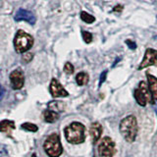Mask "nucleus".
Masks as SVG:
<instances>
[{
    "mask_svg": "<svg viewBox=\"0 0 157 157\" xmlns=\"http://www.w3.org/2000/svg\"><path fill=\"white\" fill-rule=\"evenodd\" d=\"M120 132L128 142H134L137 135V122L135 116H127L120 123Z\"/></svg>",
    "mask_w": 157,
    "mask_h": 157,
    "instance_id": "obj_2",
    "label": "nucleus"
},
{
    "mask_svg": "<svg viewBox=\"0 0 157 157\" xmlns=\"http://www.w3.org/2000/svg\"><path fill=\"white\" fill-rule=\"evenodd\" d=\"M14 20L16 22H22V21L28 22L31 25H34L36 22V16H34V14L32 13L31 11H28V10L23 9V8H20L16 12Z\"/></svg>",
    "mask_w": 157,
    "mask_h": 157,
    "instance_id": "obj_9",
    "label": "nucleus"
},
{
    "mask_svg": "<svg viewBox=\"0 0 157 157\" xmlns=\"http://www.w3.org/2000/svg\"><path fill=\"white\" fill-rule=\"evenodd\" d=\"M154 38H155V39H157V36H154Z\"/></svg>",
    "mask_w": 157,
    "mask_h": 157,
    "instance_id": "obj_26",
    "label": "nucleus"
},
{
    "mask_svg": "<svg viewBox=\"0 0 157 157\" xmlns=\"http://www.w3.org/2000/svg\"><path fill=\"white\" fill-rule=\"evenodd\" d=\"M134 95H135L136 102L142 107H144L147 104V102L152 103L148 88H147V86L144 82H140L139 83V86L136 88Z\"/></svg>",
    "mask_w": 157,
    "mask_h": 157,
    "instance_id": "obj_6",
    "label": "nucleus"
},
{
    "mask_svg": "<svg viewBox=\"0 0 157 157\" xmlns=\"http://www.w3.org/2000/svg\"><path fill=\"white\" fill-rule=\"evenodd\" d=\"M106 77H107V70L103 71V72L101 73L100 78H99V86H101L102 83L105 82V80H106Z\"/></svg>",
    "mask_w": 157,
    "mask_h": 157,
    "instance_id": "obj_21",
    "label": "nucleus"
},
{
    "mask_svg": "<svg viewBox=\"0 0 157 157\" xmlns=\"http://www.w3.org/2000/svg\"><path fill=\"white\" fill-rule=\"evenodd\" d=\"M82 36L83 41L86 43H90L92 41V34L90 32L82 31Z\"/></svg>",
    "mask_w": 157,
    "mask_h": 157,
    "instance_id": "obj_19",
    "label": "nucleus"
},
{
    "mask_svg": "<svg viewBox=\"0 0 157 157\" xmlns=\"http://www.w3.org/2000/svg\"><path fill=\"white\" fill-rule=\"evenodd\" d=\"M48 109L55 111L57 113H60L65 109V103L61 101H50L48 103Z\"/></svg>",
    "mask_w": 157,
    "mask_h": 157,
    "instance_id": "obj_15",
    "label": "nucleus"
},
{
    "mask_svg": "<svg viewBox=\"0 0 157 157\" xmlns=\"http://www.w3.org/2000/svg\"><path fill=\"white\" fill-rule=\"evenodd\" d=\"M33 45V37L31 34L26 32L19 29L14 38V46L15 50L18 53L27 52L29 49H31Z\"/></svg>",
    "mask_w": 157,
    "mask_h": 157,
    "instance_id": "obj_4",
    "label": "nucleus"
},
{
    "mask_svg": "<svg viewBox=\"0 0 157 157\" xmlns=\"http://www.w3.org/2000/svg\"><path fill=\"white\" fill-rule=\"evenodd\" d=\"M81 19L82 21H83L86 24H92L95 22V18L90 15V13H87L86 11H82L81 12Z\"/></svg>",
    "mask_w": 157,
    "mask_h": 157,
    "instance_id": "obj_17",
    "label": "nucleus"
},
{
    "mask_svg": "<svg viewBox=\"0 0 157 157\" xmlns=\"http://www.w3.org/2000/svg\"><path fill=\"white\" fill-rule=\"evenodd\" d=\"M149 66H157V50L153 48H147L144 53V60L139 66V70L147 68Z\"/></svg>",
    "mask_w": 157,
    "mask_h": 157,
    "instance_id": "obj_7",
    "label": "nucleus"
},
{
    "mask_svg": "<svg viewBox=\"0 0 157 157\" xmlns=\"http://www.w3.org/2000/svg\"><path fill=\"white\" fill-rule=\"evenodd\" d=\"M64 71H65V73H67L68 75H71V74H73L74 71H75V68H74V66L70 62H67L65 64V66H64Z\"/></svg>",
    "mask_w": 157,
    "mask_h": 157,
    "instance_id": "obj_20",
    "label": "nucleus"
},
{
    "mask_svg": "<svg viewBox=\"0 0 157 157\" xmlns=\"http://www.w3.org/2000/svg\"><path fill=\"white\" fill-rule=\"evenodd\" d=\"M146 78L147 81H148V86H149L151 95L154 100H157V78L150 75V74H146Z\"/></svg>",
    "mask_w": 157,
    "mask_h": 157,
    "instance_id": "obj_12",
    "label": "nucleus"
},
{
    "mask_svg": "<svg viewBox=\"0 0 157 157\" xmlns=\"http://www.w3.org/2000/svg\"><path fill=\"white\" fill-rule=\"evenodd\" d=\"M15 129V123L10 120H2L0 123V132H10Z\"/></svg>",
    "mask_w": 157,
    "mask_h": 157,
    "instance_id": "obj_14",
    "label": "nucleus"
},
{
    "mask_svg": "<svg viewBox=\"0 0 157 157\" xmlns=\"http://www.w3.org/2000/svg\"><path fill=\"white\" fill-rule=\"evenodd\" d=\"M125 42H126L127 45L129 46V48L132 49V50H134V49L136 48V42H134L132 40H131V39H127V40H126Z\"/></svg>",
    "mask_w": 157,
    "mask_h": 157,
    "instance_id": "obj_22",
    "label": "nucleus"
},
{
    "mask_svg": "<svg viewBox=\"0 0 157 157\" xmlns=\"http://www.w3.org/2000/svg\"><path fill=\"white\" fill-rule=\"evenodd\" d=\"M32 157H37V156H36V153H33V154L32 155Z\"/></svg>",
    "mask_w": 157,
    "mask_h": 157,
    "instance_id": "obj_24",
    "label": "nucleus"
},
{
    "mask_svg": "<svg viewBox=\"0 0 157 157\" xmlns=\"http://www.w3.org/2000/svg\"><path fill=\"white\" fill-rule=\"evenodd\" d=\"M43 148L49 157H59L63 153V147L60 141V137L57 134L49 135L44 140Z\"/></svg>",
    "mask_w": 157,
    "mask_h": 157,
    "instance_id": "obj_3",
    "label": "nucleus"
},
{
    "mask_svg": "<svg viewBox=\"0 0 157 157\" xmlns=\"http://www.w3.org/2000/svg\"><path fill=\"white\" fill-rule=\"evenodd\" d=\"M102 126L99 124V123H92L90 128V134L91 136V140H92V144H96V142L99 140V139L101 137L102 135Z\"/></svg>",
    "mask_w": 157,
    "mask_h": 157,
    "instance_id": "obj_11",
    "label": "nucleus"
},
{
    "mask_svg": "<svg viewBox=\"0 0 157 157\" xmlns=\"http://www.w3.org/2000/svg\"><path fill=\"white\" fill-rule=\"evenodd\" d=\"M43 117H44V120H45V122H47V123H54V122L57 121L59 119V113L47 109V110L44 111Z\"/></svg>",
    "mask_w": 157,
    "mask_h": 157,
    "instance_id": "obj_13",
    "label": "nucleus"
},
{
    "mask_svg": "<svg viewBox=\"0 0 157 157\" xmlns=\"http://www.w3.org/2000/svg\"><path fill=\"white\" fill-rule=\"evenodd\" d=\"M22 129L24 130H27L29 132H36L38 130V128L36 125H34V124H32V123H24V124H22Z\"/></svg>",
    "mask_w": 157,
    "mask_h": 157,
    "instance_id": "obj_18",
    "label": "nucleus"
},
{
    "mask_svg": "<svg viewBox=\"0 0 157 157\" xmlns=\"http://www.w3.org/2000/svg\"><path fill=\"white\" fill-rule=\"evenodd\" d=\"M10 82L13 90H21L25 85V76L21 69H16L10 74Z\"/></svg>",
    "mask_w": 157,
    "mask_h": 157,
    "instance_id": "obj_8",
    "label": "nucleus"
},
{
    "mask_svg": "<svg viewBox=\"0 0 157 157\" xmlns=\"http://www.w3.org/2000/svg\"><path fill=\"white\" fill-rule=\"evenodd\" d=\"M49 90L53 97H67L69 95L68 91L64 88V86L61 85L57 78H52L49 86Z\"/></svg>",
    "mask_w": 157,
    "mask_h": 157,
    "instance_id": "obj_10",
    "label": "nucleus"
},
{
    "mask_svg": "<svg viewBox=\"0 0 157 157\" xmlns=\"http://www.w3.org/2000/svg\"><path fill=\"white\" fill-rule=\"evenodd\" d=\"M85 131L86 128L82 123L74 122L65 128L64 132H65V137L68 142L73 144H78L86 140Z\"/></svg>",
    "mask_w": 157,
    "mask_h": 157,
    "instance_id": "obj_1",
    "label": "nucleus"
},
{
    "mask_svg": "<svg viewBox=\"0 0 157 157\" xmlns=\"http://www.w3.org/2000/svg\"><path fill=\"white\" fill-rule=\"evenodd\" d=\"M33 59V54L32 53H27L25 54L24 57H23V61L26 62V63H29Z\"/></svg>",
    "mask_w": 157,
    "mask_h": 157,
    "instance_id": "obj_23",
    "label": "nucleus"
},
{
    "mask_svg": "<svg viewBox=\"0 0 157 157\" xmlns=\"http://www.w3.org/2000/svg\"><path fill=\"white\" fill-rule=\"evenodd\" d=\"M154 108H155V111H156V114H157V106H155Z\"/></svg>",
    "mask_w": 157,
    "mask_h": 157,
    "instance_id": "obj_25",
    "label": "nucleus"
},
{
    "mask_svg": "<svg viewBox=\"0 0 157 157\" xmlns=\"http://www.w3.org/2000/svg\"><path fill=\"white\" fill-rule=\"evenodd\" d=\"M88 80H90V76H88L86 72H81L76 76V82L78 86L86 85V83L88 82Z\"/></svg>",
    "mask_w": 157,
    "mask_h": 157,
    "instance_id": "obj_16",
    "label": "nucleus"
},
{
    "mask_svg": "<svg viewBox=\"0 0 157 157\" xmlns=\"http://www.w3.org/2000/svg\"><path fill=\"white\" fill-rule=\"evenodd\" d=\"M115 152V142L110 137L106 136L98 145L95 157H113Z\"/></svg>",
    "mask_w": 157,
    "mask_h": 157,
    "instance_id": "obj_5",
    "label": "nucleus"
}]
</instances>
